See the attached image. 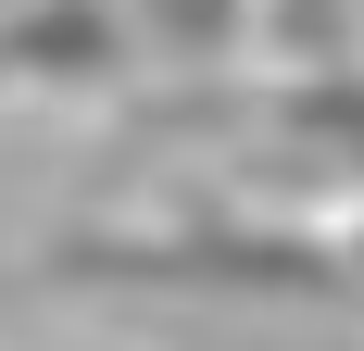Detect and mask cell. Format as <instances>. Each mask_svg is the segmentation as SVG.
<instances>
[{
	"label": "cell",
	"instance_id": "1",
	"mask_svg": "<svg viewBox=\"0 0 364 351\" xmlns=\"http://www.w3.org/2000/svg\"><path fill=\"white\" fill-rule=\"evenodd\" d=\"M101 50H113V26H101V13H88V0H50L38 26H13V38H0V75H88Z\"/></svg>",
	"mask_w": 364,
	"mask_h": 351
}]
</instances>
